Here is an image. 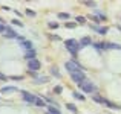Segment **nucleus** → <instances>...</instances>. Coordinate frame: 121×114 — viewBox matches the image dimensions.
<instances>
[{
	"label": "nucleus",
	"instance_id": "nucleus-15",
	"mask_svg": "<svg viewBox=\"0 0 121 114\" xmlns=\"http://www.w3.org/2000/svg\"><path fill=\"white\" fill-rule=\"evenodd\" d=\"M106 49H121V47L115 43H106Z\"/></svg>",
	"mask_w": 121,
	"mask_h": 114
},
{
	"label": "nucleus",
	"instance_id": "nucleus-24",
	"mask_svg": "<svg viewBox=\"0 0 121 114\" xmlns=\"http://www.w3.org/2000/svg\"><path fill=\"white\" fill-rule=\"evenodd\" d=\"M11 23L15 24V26H23V23H22V21H18V20H11Z\"/></svg>",
	"mask_w": 121,
	"mask_h": 114
},
{
	"label": "nucleus",
	"instance_id": "nucleus-30",
	"mask_svg": "<svg viewBox=\"0 0 121 114\" xmlns=\"http://www.w3.org/2000/svg\"><path fill=\"white\" fill-rule=\"evenodd\" d=\"M0 79H2V81H6V76H5V75H2V73H0Z\"/></svg>",
	"mask_w": 121,
	"mask_h": 114
},
{
	"label": "nucleus",
	"instance_id": "nucleus-9",
	"mask_svg": "<svg viewBox=\"0 0 121 114\" xmlns=\"http://www.w3.org/2000/svg\"><path fill=\"white\" fill-rule=\"evenodd\" d=\"M5 37H6V38H18V37H17V32H15V30H12L11 27H8V30H6Z\"/></svg>",
	"mask_w": 121,
	"mask_h": 114
},
{
	"label": "nucleus",
	"instance_id": "nucleus-10",
	"mask_svg": "<svg viewBox=\"0 0 121 114\" xmlns=\"http://www.w3.org/2000/svg\"><path fill=\"white\" fill-rule=\"evenodd\" d=\"M34 78H35L37 84H43V82H48V81H49V79H48V78H44V76H39V75H35V76H34Z\"/></svg>",
	"mask_w": 121,
	"mask_h": 114
},
{
	"label": "nucleus",
	"instance_id": "nucleus-2",
	"mask_svg": "<svg viewBox=\"0 0 121 114\" xmlns=\"http://www.w3.org/2000/svg\"><path fill=\"white\" fill-rule=\"evenodd\" d=\"M65 44H66V49H68L74 56H77V52L80 50V47H81V46H80V43H77L75 40H66V41H65Z\"/></svg>",
	"mask_w": 121,
	"mask_h": 114
},
{
	"label": "nucleus",
	"instance_id": "nucleus-3",
	"mask_svg": "<svg viewBox=\"0 0 121 114\" xmlns=\"http://www.w3.org/2000/svg\"><path fill=\"white\" fill-rule=\"evenodd\" d=\"M92 99H94V102H97V103H101V105L107 106V108H113V110L120 108V106H117L115 103H112V102H109V100L103 99V97H101V96H98V94H95V96H92Z\"/></svg>",
	"mask_w": 121,
	"mask_h": 114
},
{
	"label": "nucleus",
	"instance_id": "nucleus-19",
	"mask_svg": "<svg viewBox=\"0 0 121 114\" xmlns=\"http://www.w3.org/2000/svg\"><path fill=\"white\" fill-rule=\"evenodd\" d=\"M9 91H15V87H5V88H2V93H9Z\"/></svg>",
	"mask_w": 121,
	"mask_h": 114
},
{
	"label": "nucleus",
	"instance_id": "nucleus-1",
	"mask_svg": "<svg viewBox=\"0 0 121 114\" xmlns=\"http://www.w3.org/2000/svg\"><path fill=\"white\" fill-rule=\"evenodd\" d=\"M22 96H23V99L26 100V102L34 103V105H37V106H44V102H43V100L39 99L37 96H34V94L28 93V91H23V93H22Z\"/></svg>",
	"mask_w": 121,
	"mask_h": 114
},
{
	"label": "nucleus",
	"instance_id": "nucleus-5",
	"mask_svg": "<svg viewBox=\"0 0 121 114\" xmlns=\"http://www.w3.org/2000/svg\"><path fill=\"white\" fill-rule=\"evenodd\" d=\"M80 88L84 91V93H94L95 91V85H94V82H91V81H84L80 85Z\"/></svg>",
	"mask_w": 121,
	"mask_h": 114
},
{
	"label": "nucleus",
	"instance_id": "nucleus-29",
	"mask_svg": "<svg viewBox=\"0 0 121 114\" xmlns=\"http://www.w3.org/2000/svg\"><path fill=\"white\" fill-rule=\"evenodd\" d=\"M49 38H51V40H60V38L57 37V35H49Z\"/></svg>",
	"mask_w": 121,
	"mask_h": 114
},
{
	"label": "nucleus",
	"instance_id": "nucleus-14",
	"mask_svg": "<svg viewBox=\"0 0 121 114\" xmlns=\"http://www.w3.org/2000/svg\"><path fill=\"white\" fill-rule=\"evenodd\" d=\"M48 114H60V111L55 106H48Z\"/></svg>",
	"mask_w": 121,
	"mask_h": 114
},
{
	"label": "nucleus",
	"instance_id": "nucleus-17",
	"mask_svg": "<svg viewBox=\"0 0 121 114\" xmlns=\"http://www.w3.org/2000/svg\"><path fill=\"white\" fill-rule=\"evenodd\" d=\"M51 73H52L54 76H55V78H61V75L58 73V70H57V67H52V68H51Z\"/></svg>",
	"mask_w": 121,
	"mask_h": 114
},
{
	"label": "nucleus",
	"instance_id": "nucleus-28",
	"mask_svg": "<svg viewBox=\"0 0 121 114\" xmlns=\"http://www.w3.org/2000/svg\"><path fill=\"white\" fill-rule=\"evenodd\" d=\"M66 27H75V23H66Z\"/></svg>",
	"mask_w": 121,
	"mask_h": 114
},
{
	"label": "nucleus",
	"instance_id": "nucleus-25",
	"mask_svg": "<svg viewBox=\"0 0 121 114\" xmlns=\"http://www.w3.org/2000/svg\"><path fill=\"white\" fill-rule=\"evenodd\" d=\"M61 90H63V88L60 87V85H57V87L54 88V93H61Z\"/></svg>",
	"mask_w": 121,
	"mask_h": 114
},
{
	"label": "nucleus",
	"instance_id": "nucleus-18",
	"mask_svg": "<svg viewBox=\"0 0 121 114\" xmlns=\"http://www.w3.org/2000/svg\"><path fill=\"white\" fill-rule=\"evenodd\" d=\"M66 106H68V110H69V111H72L74 114H77V108H75V105H72V103H68Z\"/></svg>",
	"mask_w": 121,
	"mask_h": 114
},
{
	"label": "nucleus",
	"instance_id": "nucleus-8",
	"mask_svg": "<svg viewBox=\"0 0 121 114\" xmlns=\"http://www.w3.org/2000/svg\"><path fill=\"white\" fill-rule=\"evenodd\" d=\"M35 55H37V53H35V50H34V49H31V50H28V53L25 55V58H26L28 61H31V59H35Z\"/></svg>",
	"mask_w": 121,
	"mask_h": 114
},
{
	"label": "nucleus",
	"instance_id": "nucleus-13",
	"mask_svg": "<svg viewBox=\"0 0 121 114\" xmlns=\"http://www.w3.org/2000/svg\"><path fill=\"white\" fill-rule=\"evenodd\" d=\"M94 29L97 30L98 34H101V35H104V34L107 32V29H106V27H100V26H94Z\"/></svg>",
	"mask_w": 121,
	"mask_h": 114
},
{
	"label": "nucleus",
	"instance_id": "nucleus-16",
	"mask_svg": "<svg viewBox=\"0 0 121 114\" xmlns=\"http://www.w3.org/2000/svg\"><path fill=\"white\" fill-rule=\"evenodd\" d=\"M58 26H60V24L55 23V21H48V27H49V29H57Z\"/></svg>",
	"mask_w": 121,
	"mask_h": 114
},
{
	"label": "nucleus",
	"instance_id": "nucleus-21",
	"mask_svg": "<svg viewBox=\"0 0 121 114\" xmlns=\"http://www.w3.org/2000/svg\"><path fill=\"white\" fill-rule=\"evenodd\" d=\"M72 94H74L75 99H78V100H84V96H83V94H80V93H77V91H75V93H72Z\"/></svg>",
	"mask_w": 121,
	"mask_h": 114
},
{
	"label": "nucleus",
	"instance_id": "nucleus-20",
	"mask_svg": "<svg viewBox=\"0 0 121 114\" xmlns=\"http://www.w3.org/2000/svg\"><path fill=\"white\" fill-rule=\"evenodd\" d=\"M58 17L61 18V20H68V18H71V15H69V14H65V12H60Z\"/></svg>",
	"mask_w": 121,
	"mask_h": 114
},
{
	"label": "nucleus",
	"instance_id": "nucleus-11",
	"mask_svg": "<svg viewBox=\"0 0 121 114\" xmlns=\"http://www.w3.org/2000/svg\"><path fill=\"white\" fill-rule=\"evenodd\" d=\"M89 44H92V41H91V38H89V37H84V38H81V41H80V46H89Z\"/></svg>",
	"mask_w": 121,
	"mask_h": 114
},
{
	"label": "nucleus",
	"instance_id": "nucleus-7",
	"mask_svg": "<svg viewBox=\"0 0 121 114\" xmlns=\"http://www.w3.org/2000/svg\"><path fill=\"white\" fill-rule=\"evenodd\" d=\"M28 67H29L31 72H37V70H40L41 64L39 59H31V61H28Z\"/></svg>",
	"mask_w": 121,
	"mask_h": 114
},
{
	"label": "nucleus",
	"instance_id": "nucleus-12",
	"mask_svg": "<svg viewBox=\"0 0 121 114\" xmlns=\"http://www.w3.org/2000/svg\"><path fill=\"white\" fill-rule=\"evenodd\" d=\"M18 40H22V44H23V47H25V49H28V50H31V49H32V44H31L29 41L23 40V38H18Z\"/></svg>",
	"mask_w": 121,
	"mask_h": 114
},
{
	"label": "nucleus",
	"instance_id": "nucleus-6",
	"mask_svg": "<svg viewBox=\"0 0 121 114\" xmlns=\"http://www.w3.org/2000/svg\"><path fill=\"white\" fill-rule=\"evenodd\" d=\"M71 78H72V81H74L75 84L81 85L83 82H84V72H80V73H72Z\"/></svg>",
	"mask_w": 121,
	"mask_h": 114
},
{
	"label": "nucleus",
	"instance_id": "nucleus-4",
	"mask_svg": "<svg viewBox=\"0 0 121 114\" xmlns=\"http://www.w3.org/2000/svg\"><path fill=\"white\" fill-rule=\"evenodd\" d=\"M66 68L69 70V73H71V75L72 73H80V72H83V68L75 61H68V62H66Z\"/></svg>",
	"mask_w": 121,
	"mask_h": 114
},
{
	"label": "nucleus",
	"instance_id": "nucleus-22",
	"mask_svg": "<svg viewBox=\"0 0 121 114\" xmlns=\"http://www.w3.org/2000/svg\"><path fill=\"white\" fill-rule=\"evenodd\" d=\"M97 49H106V43H95L94 44Z\"/></svg>",
	"mask_w": 121,
	"mask_h": 114
},
{
	"label": "nucleus",
	"instance_id": "nucleus-26",
	"mask_svg": "<svg viewBox=\"0 0 121 114\" xmlns=\"http://www.w3.org/2000/svg\"><path fill=\"white\" fill-rule=\"evenodd\" d=\"M26 14L29 15V17H34V15H35V12H34V11H31V9H26Z\"/></svg>",
	"mask_w": 121,
	"mask_h": 114
},
{
	"label": "nucleus",
	"instance_id": "nucleus-23",
	"mask_svg": "<svg viewBox=\"0 0 121 114\" xmlns=\"http://www.w3.org/2000/svg\"><path fill=\"white\" fill-rule=\"evenodd\" d=\"M6 30H8V27H6V26H3V24H0V34H3V35H5V34H6Z\"/></svg>",
	"mask_w": 121,
	"mask_h": 114
},
{
	"label": "nucleus",
	"instance_id": "nucleus-27",
	"mask_svg": "<svg viewBox=\"0 0 121 114\" xmlns=\"http://www.w3.org/2000/svg\"><path fill=\"white\" fill-rule=\"evenodd\" d=\"M75 20H77L78 23H84V21H86V18H84V17H77Z\"/></svg>",
	"mask_w": 121,
	"mask_h": 114
}]
</instances>
